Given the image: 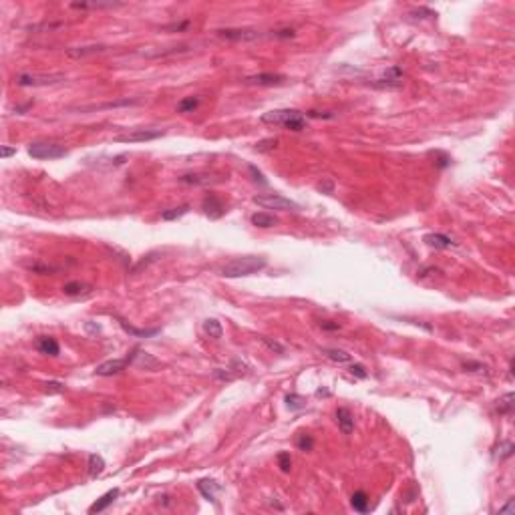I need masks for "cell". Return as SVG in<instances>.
<instances>
[{"mask_svg": "<svg viewBox=\"0 0 515 515\" xmlns=\"http://www.w3.org/2000/svg\"><path fill=\"white\" fill-rule=\"evenodd\" d=\"M262 123L284 127L288 131H304L306 129V115H302L296 109H276L262 115Z\"/></svg>", "mask_w": 515, "mask_h": 515, "instance_id": "6da1fadb", "label": "cell"}, {"mask_svg": "<svg viewBox=\"0 0 515 515\" xmlns=\"http://www.w3.org/2000/svg\"><path fill=\"white\" fill-rule=\"evenodd\" d=\"M268 266L266 258L262 256H244L236 258L231 262H227L222 268V276L225 278H242V276H252L260 270H264Z\"/></svg>", "mask_w": 515, "mask_h": 515, "instance_id": "7a4b0ae2", "label": "cell"}, {"mask_svg": "<svg viewBox=\"0 0 515 515\" xmlns=\"http://www.w3.org/2000/svg\"><path fill=\"white\" fill-rule=\"evenodd\" d=\"M254 203L262 205L264 209H280V212H300V205L280 193H260L254 195Z\"/></svg>", "mask_w": 515, "mask_h": 515, "instance_id": "3957f363", "label": "cell"}, {"mask_svg": "<svg viewBox=\"0 0 515 515\" xmlns=\"http://www.w3.org/2000/svg\"><path fill=\"white\" fill-rule=\"evenodd\" d=\"M63 75H38V73H20L14 83L18 87H51L63 83Z\"/></svg>", "mask_w": 515, "mask_h": 515, "instance_id": "277c9868", "label": "cell"}, {"mask_svg": "<svg viewBox=\"0 0 515 515\" xmlns=\"http://www.w3.org/2000/svg\"><path fill=\"white\" fill-rule=\"evenodd\" d=\"M29 155L34 157V159H61L66 155V149L59 143H44V141H38V143H31L29 145Z\"/></svg>", "mask_w": 515, "mask_h": 515, "instance_id": "5b68a950", "label": "cell"}, {"mask_svg": "<svg viewBox=\"0 0 515 515\" xmlns=\"http://www.w3.org/2000/svg\"><path fill=\"white\" fill-rule=\"evenodd\" d=\"M165 133L161 129H133L123 135L115 137V143H141V141H155Z\"/></svg>", "mask_w": 515, "mask_h": 515, "instance_id": "8992f818", "label": "cell"}, {"mask_svg": "<svg viewBox=\"0 0 515 515\" xmlns=\"http://www.w3.org/2000/svg\"><path fill=\"white\" fill-rule=\"evenodd\" d=\"M372 87H379V89H399V87H403V68L396 66V64L386 68L385 75L381 79H377L372 83Z\"/></svg>", "mask_w": 515, "mask_h": 515, "instance_id": "52a82bcc", "label": "cell"}, {"mask_svg": "<svg viewBox=\"0 0 515 515\" xmlns=\"http://www.w3.org/2000/svg\"><path fill=\"white\" fill-rule=\"evenodd\" d=\"M286 77L278 73H258V75H250L242 79L244 85H258V87H274V85H282Z\"/></svg>", "mask_w": 515, "mask_h": 515, "instance_id": "ba28073f", "label": "cell"}, {"mask_svg": "<svg viewBox=\"0 0 515 515\" xmlns=\"http://www.w3.org/2000/svg\"><path fill=\"white\" fill-rule=\"evenodd\" d=\"M129 364H131V356H125V358H115V360H107L103 364H99L95 370V374L99 377H113L121 370H125Z\"/></svg>", "mask_w": 515, "mask_h": 515, "instance_id": "9c48e42d", "label": "cell"}, {"mask_svg": "<svg viewBox=\"0 0 515 515\" xmlns=\"http://www.w3.org/2000/svg\"><path fill=\"white\" fill-rule=\"evenodd\" d=\"M218 32H220V36H224L227 40H260L266 36L264 32L254 31V29H224V31Z\"/></svg>", "mask_w": 515, "mask_h": 515, "instance_id": "30bf717a", "label": "cell"}, {"mask_svg": "<svg viewBox=\"0 0 515 515\" xmlns=\"http://www.w3.org/2000/svg\"><path fill=\"white\" fill-rule=\"evenodd\" d=\"M143 99H117V101H109V103H101V105H87V107H79V111H103V109H119V107H135L141 105Z\"/></svg>", "mask_w": 515, "mask_h": 515, "instance_id": "8fae6325", "label": "cell"}, {"mask_svg": "<svg viewBox=\"0 0 515 515\" xmlns=\"http://www.w3.org/2000/svg\"><path fill=\"white\" fill-rule=\"evenodd\" d=\"M129 356H131V364H135V366H139V368L153 370V368L159 366V360H157V358H153L151 354L141 350V348H135L133 354H129Z\"/></svg>", "mask_w": 515, "mask_h": 515, "instance_id": "7c38bea8", "label": "cell"}, {"mask_svg": "<svg viewBox=\"0 0 515 515\" xmlns=\"http://www.w3.org/2000/svg\"><path fill=\"white\" fill-rule=\"evenodd\" d=\"M203 212H205V216H209L212 220H218V218H222L225 214V207L218 195L209 193V195H205V199H203Z\"/></svg>", "mask_w": 515, "mask_h": 515, "instance_id": "4fadbf2b", "label": "cell"}, {"mask_svg": "<svg viewBox=\"0 0 515 515\" xmlns=\"http://www.w3.org/2000/svg\"><path fill=\"white\" fill-rule=\"evenodd\" d=\"M119 320V326L127 332L129 336H133V338H151V336H157L159 334V328H135V326H131L127 320H123V318H117Z\"/></svg>", "mask_w": 515, "mask_h": 515, "instance_id": "5bb4252c", "label": "cell"}, {"mask_svg": "<svg viewBox=\"0 0 515 515\" xmlns=\"http://www.w3.org/2000/svg\"><path fill=\"white\" fill-rule=\"evenodd\" d=\"M336 423H338V429L344 433V435H350L354 431V417L353 413L346 409V407H340V409H336Z\"/></svg>", "mask_w": 515, "mask_h": 515, "instance_id": "9a60e30c", "label": "cell"}, {"mask_svg": "<svg viewBox=\"0 0 515 515\" xmlns=\"http://www.w3.org/2000/svg\"><path fill=\"white\" fill-rule=\"evenodd\" d=\"M423 242H425L427 246H431V248H437V250H447V248L457 246L449 236H445V233H427V236L423 238Z\"/></svg>", "mask_w": 515, "mask_h": 515, "instance_id": "2e32d148", "label": "cell"}, {"mask_svg": "<svg viewBox=\"0 0 515 515\" xmlns=\"http://www.w3.org/2000/svg\"><path fill=\"white\" fill-rule=\"evenodd\" d=\"M36 348L42 354H49V356H57L61 353V346L53 336H38L36 338Z\"/></svg>", "mask_w": 515, "mask_h": 515, "instance_id": "e0dca14e", "label": "cell"}, {"mask_svg": "<svg viewBox=\"0 0 515 515\" xmlns=\"http://www.w3.org/2000/svg\"><path fill=\"white\" fill-rule=\"evenodd\" d=\"M119 497V489H111V491H107L101 499H97L95 503L91 505V509H89V513H101V511H105L115 499Z\"/></svg>", "mask_w": 515, "mask_h": 515, "instance_id": "ac0fdd59", "label": "cell"}, {"mask_svg": "<svg viewBox=\"0 0 515 515\" xmlns=\"http://www.w3.org/2000/svg\"><path fill=\"white\" fill-rule=\"evenodd\" d=\"M123 6V2H73L71 8L77 10H107V8H117Z\"/></svg>", "mask_w": 515, "mask_h": 515, "instance_id": "d6986e66", "label": "cell"}, {"mask_svg": "<svg viewBox=\"0 0 515 515\" xmlns=\"http://www.w3.org/2000/svg\"><path fill=\"white\" fill-rule=\"evenodd\" d=\"M197 489L201 491V495L207 499V501H216V493L222 489L220 483L214 481V479H201L197 483Z\"/></svg>", "mask_w": 515, "mask_h": 515, "instance_id": "ffe728a7", "label": "cell"}, {"mask_svg": "<svg viewBox=\"0 0 515 515\" xmlns=\"http://www.w3.org/2000/svg\"><path fill=\"white\" fill-rule=\"evenodd\" d=\"M179 181L181 183H190V185H212V183H220L222 181V177H209V175H199V173H195V175H181L179 177Z\"/></svg>", "mask_w": 515, "mask_h": 515, "instance_id": "44dd1931", "label": "cell"}, {"mask_svg": "<svg viewBox=\"0 0 515 515\" xmlns=\"http://www.w3.org/2000/svg\"><path fill=\"white\" fill-rule=\"evenodd\" d=\"M105 46L103 44H91V46H77V49H66V55L71 59H83L87 55H95V53H103Z\"/></svg>", "mask_w": 515, "mask_h": 515, "instance_id": "7402d4cb", "label": "cell"}, {"mask_svg": "<svg viewBox=\"0 0 515 515\" xmlns=\"http://www.w3.org/2000/svg\"><path fill=\"white\" fill-rule=\"evenodd\" d=\"M203 332L209 336V338H214V340H220L222 336H224V328H222V322L216 320V318H207V320L203 322Z\"/></svg>", "mask_w": 515, "mask_h": 515, "instance_id": "603a6c76", "label": "cell"}, {"mask_svg": "<svg viewBox=\"0 0 515 515\" xmlns=\"http://www.w3.org/2000/svg\"><path fill=\"white\" fill-rule=\"evenodd\" d=\"M280 220L276 218V216H272V214H266V212H258L252 216V224L258 225V227H274V225L278 224Z\"/></svg>", "mask_w": 515, "mask_h": 515, "instance_id": "cb8c5ba5", "label": "cell"}, {"mask_svg": "<svg viewBox=\"0 0 515 515\" xmlns=\"http://www.w3.org/2000/svg\"><path fill=\"white\" fill-rule=\"evenodd\" d=\"M368 495L364 493V491H356L353 493V497H350V505L354 507V511H360V513H366L368 511Z\"/></svg>", "mask_w": 515, "mask_h": 515, "instance_id": "d4e9b609", "label": "cell"}, {"mask_svg": "<svg viewBox=\"0 0 515 515\" xmlns=\"http://www.w3.org/2000/svg\"><path fill=\"white\" fill-rule=\"evenodd\" d=\"M322 354H324L328 360L338 362V364H344V362H350V360H353V356H350V354L344 353V350H338V348H324Z\"/></svg>", "mask_w": 515, "mask_h": 515, "instance_id": "484cf974", "label": "cell"}, {"mask_svg": "<svg viewBox=\"0 0 515 515\" xmlns=\"http://www.w3.org/2000/svg\"><path fill=\"white\" fill-rule=\"evenodd\" d=\"M105 471V459L101 455H89V477L95 479L97 475H101Z\"/></svg>", "mask_w": 515, "mask_h": 515, "instance_id": "4316f807", "label": "cell"}, {"mask_svg": "<svg viewBox=\"0 0 515 515\" xmlns=\"http://www.w3.org/2000/svg\"><path fill=\"white\" fill-rule=\"evenodd\" d=\"M515 401V394L513 392H507V394H503L499 401H497V411H499V415H511L513 413V403Z\"/></svg>", "mask_w": 515, "mask_h": 515, "instance_id": "83f0119b", "label": "cell"}, {"mask_svg": "<svg viewBox=\"0 0 515 515\" xmlns=\"http://www.w3.org/2000/svg\"><path fill=\"white\" fill-rule=\"evenodd\" d=\"M63 292L66 296H85L91 292V286H87L83 282H68L63 286Z\"/></svg>", "mask_w": 515, "mask_h": 515, "instance_id": "f1b7e54d", "label": "cell"}, {"mask_svg": "<svg viewBox=\"0 0 515 515\" xmlns=\"http://www.w3.org/2000/svg\"><path fill=\"white\" fill-rule=\"evenodd\" d=\"M188 212H190V205H188V203H183V205H179V207H171V209L161 212V220H165V222H173V220H179L181 216H185Z\"/></svg>", "mask_w": 515, "mask_h": 515, "instance_id": "f546056e", "label": "cell"}, {"mask_svg": "<svg viewBox=\"0 0 515 515\" xmlns=\"http://www.w3.org/2000/svg\"><path fill=\"white\" fill-rule=\"evenodd\" d=\"M199 107V97H185L177 103V113H193Z\"/></svg>", "mask_w": 515, "mask_h": 515, "instance_id": "4dcf8cb0", "label": "cell"}, {"mask_svg": "<svg viewBox=\"0 0 515 515\" xmlns=\"http://www.w3.org/2000/svg\"><path fill=\"white\" fill-rule=\"evenodd\" d=\"M286 405H288L290 411H300V409H306V399L300 396V394H296V392H292V394L286 396Z\"/></svg>", "mask_w": 515, "mask_h": 515, "instance_id": "1f68e13d", "label": "cell"}, {"mask_svg": "<svg viewBox=\"0 0 515 515\" xmlns=\"http://www.w3.org/2000/svg\"><path fill=\"white\" fill-rule=\"evenodd\" d=\"M499 453H497V457H499V461H503V459H507V457H511L513 455V443L511 441H503L501 445H499Z\"/></svg>", "mask_w": 515, "mask_h": 515, "instance_id": "d6a6232c", "label": "cell"}, {"mask_svg": "<svg viewBox=\"0 0 515 515\" xmlns=\"http://www.w3.org/2000/svg\"><path fill=\"white\" fill-rule=\"evenodd\" d=\"M157 256H159V252H151V254H147V256L143 258V260H141V262H139V264L135 266V268H133V272H135V274H137V272H141V270H143V268H147V266H149L151 262H155V260H157Z\"/></svg>", "mask_w": 515, "mask_h": 515, "instance_id": "836d02e7", "label": "cell"}, {"mask_svg": "<svg viewBox=\"0 0 515 515\" xmlns=\"http://www.w3.org/2000/svg\"><path fill=\"white\" fill-rule=\"evenodd\" d=\"M276 139H264V141H260L256 143V151L258 153H266V151H272L274 147H276Z\"/></svg>", "mask_w": 515, "mask_h": 515, "instance_id": "e575fe53", "label": "cell"}, {"mask_svg": "<svg viewBox=\"0 0 515 515\" xmlns=\"http://www.w3.org/2000/svg\"><path fill=\"white\" fill-rule=\"evenodd\" d=\"M312 447H314V439H312L310 435H300V439H298V449L310 451Z\"/></svg>", "mask_w": 515, "mask_h": 515, "instance_id": "d590c367", "label": "cell"}, {"mask_svg": "<svg viewBox=\"0 0 515 515\" xmlns=\"http://www.w3.org/2000/svg\"><path fill=\"white\" fill-rule=\"evenodd\" d=\"M278 465H280V469H282L284 473H288L290 467H292V457H290V453H280V455H278Z\"/></svg>", "mask_w": 515, "mask_h": 515, "instance_id": "8d00e7d4", "label": "cell"}, {"mask_svg": "<svg viewBox=\"0 0 515 515\" xmlns=\"http://www.w3.org/2000/svg\"><path fill=\"white\" fill-rule=\"evenodd\" d=\"M262 342H264V344H266V346H268L270 350H276V353H278V354H284V353H286V348H284L282 344H278L276 340H270V338L262 336Z\"/></svg>", "mask_w": 515, "mask_h": 515, "instance_id": "74e56055", "label": "cell"}, {"mask_svg": "<svg viewBox=\"0 0 515 515\" xmlns=\"http://www.w3.org/2000/svg\"><path fill=\"white\" fill-rule=\"evenodd\" d=\"M42 386H44V390L51 392V394H53V392H64V385L63 383H57V381H49V383H44Z\"/></svg>", "mask_w": 515, "mask_h": 515, "instance_id": "f35d334b", "label": "cell"}, {"mask_svg": "<svg viewBox=\"0 0 515 515\" xmlns=\"http://www.w3.org/2000/svg\"><path fill=\"white\" fill-rule=\"evenodd\" d=\"M214 377L220 379V381H231V379H236V374H231L229 368H216V370H214Z\"/></svg>", "mask_w": 515, "mask_h": 515, "instance_id": "ab89813d", "label": "cell"}, {"mask_svg": "<svg viewBox=\"0 0 515 515\" xmlns=\"http://www.w3.org/2000/svg\"><path fill=\"white\" fill-rule=\"evenodd\" d=\"M31 270H34L36 274H51V272H55L57 268H53V266H44V264H31Z\"/></svg>", "mask_w": 515, "mask_h": 515, "instance_id": "60d3db41", "label": "cell"}, {"mask_svg": "<svg viewBox=\"0 0 515 515\" xmlns=\"http://www.w3.org/2000/svg\"><path fill=\"white\" fill-rule=\"evenodd\" d=\"M348 370H350V374L358 377V379H366V377H368L362 364H350V368H348Z\"/></svg>", "mask_w": 515, "mask_h": 515, "instance_id": "b9f144b4", "label": "cell"}, {"mask_svg": "<svg viewBox=\"0 0 515 515\" xmlns=\"http://www.w3.org/2000/svg\"><path fill=\"white\" fill-rule=\"evenodd\" d=\"M190 25H192L190 20H183V22H173V25H167V27H165V31H185Z\"/></svg>", "mask_w": 515, "mask_h": 515, "instance_id": "7bdbcfd3", "label": "cell"}, {"mask_svg": "<svg viewBox=\"0 0 515 515\" xmlns=\"http://www.w3.org/2000/svg\"><path fill=\"white\" fill-rule=\"evenodd\" d=\"M294 34H296V32L292 31V29H284V31H274L272 32V36H274V38H294Z\"/></svg>", "mask_w": 515, "mask_h": 515, "instance_id": "ee69618b", "label": "cell"}, {"mask_svg": "<svg viewBox=\"0 0 515 515\" xmlns=\"http://www.w3.org/2000/svg\"><path fill=\"white\" fill-rule=\"evenodd\" d=\"M250 171H252V175H254V181H260L262 185H266V183H268V181L264 179V175H262V173L258 171V169H256V167H254V165H250Z\"/></svg>", "mask_w": 515, "mask_h": 515, "instance_id": "f6af8a7d", "label": "cell"}, {"mask_svg": "<svg viewBox=\"0 0 515 515\" xmlns=\"http://www.w3.org/2000/svg\"><path fill=\"white\" fill-rule=\"evenodd\" d=\"M85 330H87L89 334H99V332H101V326H99V324L95 326L93 322L89 320V322H85Z\"/></svg>", "mask_w": 515, "mask_h": 515, "instance_id": "bcb514c9", "label": "cell"}, {"mask_svg": "<svg viewBox=\"0 0 515 515\" xmlns=\"http://www.w3.org/2000/svg\"><path fill=\"white\" fill-rule=\"evenodd\" d=\"M320 326L324 328V330H338V328H340V324H338V322H330V320L320 322Z\"/></svg>", "mask_w": 515, "mask_h": 515, "instance_id": "7dc6e473", "label": "cell"}, {"mask_svg": "<svg viewBox=\"0 0 515 515\" xmlns=\"http://www.w3.org/2000/svg\"><path fill=\"white\" fill-rule=\"evenodd\" d=\"M499 513H513V499H507V503L499 507Z\"/></svg>", "mask_w": 515, "mask_h": 515, "instance_id": "c3c4849f", "label": "cell"}, {"mask_svg": "<svg viewBox=\"0 0 515 515\" xmlns=\"http://www.w3.org/2000/svg\"><path fill=\"white\" fill-rule=\"evenodd\" d=\"M16 153V149L14 147H2V157L6 159V157H10V155H14Z\"/></svg>", "mask_w": 515, "mask_h": 515, "instance_id": "681fc988", "label": "cell"}, {"mask_svg": "<svg viewBox=\"0 0 515 515\" xmlns=\"http://www.w3.org/2000/svg\"><path fill=\"white\" fill-rule=\"evenodd\" d=\"M318 190H326L328 193H332V181H326V183H320Z\"/></svg>", "mask_w": 515, "mask_h": 515, "instance_id": "f907efd6", "label": "cell"}, {"mask_svg": "<svg viewBox=\"0 0 515 515\" xmlns=\"http://www.w3.org/2000/svg\"><path fill=\"white\" fill-rule=\"evenodd\" d=\"M316 394H318V396H328L330 392H328V390H324V388H318V390H316Z\"/></svg>", "mask_w": 515, "mask_h": 515, "instance_id": "816d5d0a", "label": "cell"}]
</instances>
